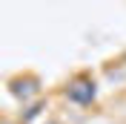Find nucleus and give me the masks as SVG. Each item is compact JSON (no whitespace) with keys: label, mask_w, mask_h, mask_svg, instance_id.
<instances>
[{"label":"nucleus","mask_w":126,"mask_h":124,"mask_svg":"<svg viewBox=\"0 0 126 124\" xmlns=\"http://www.w3.org/2000/svg\"><path fill=\"white\" fill-rule=\"evenodd\" d=\"M52 124H57V121H52Z\"/></svg>","instance_id":"obj_3"},{"label":"nucleus","mask_w":126,"mask_h":124,"mask_svg":"<svg viewBox=\"0 0 126 124\" xmlns=\"http://www.w3.org/2000/svg\"><path fill=\"white\" fill-rule=\"evenodd\" d=\"M15 93H17V95H29V93H32V81H29L26 87H23V84H17V87H15Z\"/></svg>","instance_id":"obj_2"},{"label":"nucleus","mask_w":126,"mask_h":124,"mask_svg":"<svg viewBox=\"0 0 126 124\" xmlns=\"http://www.w3.org/2000/svg\"><path fill=\"white\" fill-rule=\"evenodd\" d=\"M69 98L78 101V104H89V101L94 98V84H89V81H78V84L69 87Z\"/></svg>","instance_id":"obj_1"}]
</instances>
